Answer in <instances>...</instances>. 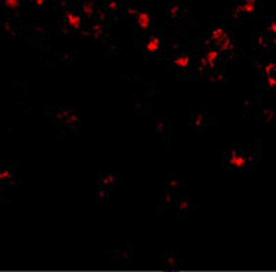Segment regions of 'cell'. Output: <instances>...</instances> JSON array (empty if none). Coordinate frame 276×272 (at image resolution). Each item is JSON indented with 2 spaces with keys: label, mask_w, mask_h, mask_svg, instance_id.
Masks as SVG:
<instances>
[{
  "label": "cell",
  "mask_w": 276,
  "mask_h": 272,
  "mask_svg": "<svg viewBox=\"0 0 276 272\" xmlns=\"http://www.w3.org/2000/svg\"><path fill=\"white\" fill-rule=\"evenodd\" d=\"M254 155L238 144H232L227 148L223 155L224 169L250 170L253 167Z\"/></svg>",
  "instance_id": "cell-1"
},
{
  "label": "cell",
  "mask_w": 276,
  "mask_h": 272,
  "mask_svg": "<svg viewBox=\"0 0 276 272\" xmlns=\"http://www.w3.org/2000/svg\"><path fill=\"white\" fill-rule=\"evenodd\" d=\"M161 264L164 270H180L183 267V257L181 251H161Z\"/></svg>",
  "instance_id": "cell-2"
},
{
  "label": "cell",
  "mask_w": 276,
  "mask_h": 272,
  "mask_svg": "<svg viewBox=\"0 0 276 272\" xmlns=\"http://www.w3.org/2000/svg\"><path fill=\"white\" fill-rule=\"evenodd\" d=\"M176 207L177 211H178V218L181 220H185L188 216H191L195 210V201L193 198L189 196V195H183L180 196L176 201Z\"/></svg>",
  "instance_id": "cell-3"
},
{
  "label": "cell",
  "mask_w": 276,
  "mask_h": 272,
  "mask_svg": "<svg viewBox=\"0 0 276 272\" xmlns=\"http://www.w3.org/2000/svg\"><path fill=\"white\" fill-rule=\"evenodd\" d=\"M161 48H163V42L159 35H154L144 45V50H145L146 58H156L161 54Z\"/></svg>",
  "instance_id": "cell-4"
},
{
  "label": "cell",
  "mask_w": 276,
  "mask_h": 272,
  "mask_svg": "<svg viewBox=\"0 0 276 272\" xmlns=\"http://www.w3.org/2000/svg\"><path fill=\"white\" fill-rule=\"evenodd\" d=\"M171 65H173V69L177 70V72H183V73L191 72V54H189V53H178V54L174 55V58H173V61H171Z\"/></svg>",
  "instance_id": "cell-5"
},
{
  "label": "cell",
  "mask_w": 276,
  "mask_h": 272,
  "mask_svg": "<svg viewBox=\"0 0 276 272\" xmlns=\"http://www.w3.org/2000/svg\"><path fill=\"white\" fill-rule=\"evenodd\" d=\"M97 182L102 184L108 189L114 191V189L117 188L119 182H120V174H115V173H98L97 174Z\"/></svg>",
  "instance_id": "cell-6"
},
{
  "label": "cell",
  "mask_w": 276,
  "mask_h": 272,
  "mask_svg": "<svg viewBox=\"0 0 276 272\" xmlns=\"http://www.w3.org/2000/svg\"><path fill=\"white\" fill-rule=\"evenodd\" d=\"M189 126H208L210 125V117L207 111L202 108H195L189 115Z\"/></svg>",
  "instance_id": "cell-7"
},
{
  "label": "cell",
  "mask_w": 276,
  "mask_h": 272,
  "mask_svg": "<svg viewBox=\"0 0 276 272\" xmlns=\"http://www.w3.org/2000/svg\"><path fill=\"white\" fill-rule=\"evenodd\" d=\"M0 180L3 184L6 185H13L17 187L18 185V174L14 169H11L8 164H3L1 170H0Z\"/></svg>",
  "instance_id": "cell-8"
},
{
  "label": "cell",
  "mask_w": 276,
  "mask_h": 272,
  "mask_svg": "<svg viewBox=\"0 0 276 272\" xmlns=\"http://www.w3.org/2000/svg\"><path fill=\"white\" fill-rule=\"evenodd\" d=\"M136 25H137L139 31H148L152 26V14H151V11L138 10L137 16H136Z\"/></svg>",
  "instance_id": "cell-9"
},
{
  "label": "cell",
  "mask_w": 276,
  "mask_h": 272,
  "mask_svg": "<svg viewBox=\"0 0 276 272\" xmlns=\"http://www.w3.org/2000/svg\"><path fill=\"white\" fill-rule=\"evenodd\" d=\"M258 119L264 125H276V108L275 107H264L258 111Z\"/></svg>",
  "instance_id": "cell-10"
},
{
  "label": "cell",
  "mask_w": 276,
  "mask_h": 272,
  "mask_svg": "<svg viewBox=\"0 0 276 272\" xmlns=\"http://www.w3.org/2000/svg\"><path fill=\"white\" fill-rule=\"evenodd\" d=\"M65 23L72 31H79L83 26L82 17H80V14H77L76 11H67L65 13Z\"/></svg>",
  "instance_id": "cell-11"
},
{
  "label": "cell",
  "mask_w": 276,
  "mask_h": 272,
  "mask_svg": "<svg viewBox=\"0 0 276 272\" xmlns=\"http://www.w3.org/2000/svg\"><path fill=\"white\" fill-rule=\"evenodd\" d=\"M158 202L161 203V206H164L166 209H171V207H174V196L173 194L170 192L169 189H166V188H163L161 189V192H159V196H158Z\"/></svg>",
  "instance_id": "cell-12"
},
{
  "label": "cell",
  "mask_w": 276,
  "mask_h": 272,
  "mask_svg": "<svg viewBox=\"0 0 276 272\" xmlns=\"http://www.w3.org/2000/svg\"><path fill=\"white\" fill-rule=\"evenodd\" d=\"M167 182H169V187L173 189V191H185L186 189V184L184 182V180L181 179L178 174L176 173H171V174H167Z\"/></svg>",
  "instance_id": "cell-13"
},
{
  "label": "cell",
  "mask_w": 276,
  "mask_h": 272,
  "mask_svg": "<svg viewBox=\"0 0 276 272\" xmlns=\"http://www.w3.org/2000/svg\"><path fill=\"white\" fill-rule=\"evenodd\" d=\"M152 127H154L155 133H156V136L163 140H164V137L167 136V132H169V129H167V123H166V119H155L154 122H152Z\"/></svg>",
  "instance_id": "cell-14"
},
{
  "label": "cell",
  "mask_w": 276,
  "mask_h": 272,
  "mask_svg": "<svg viewBox=\"0 0 276 272\" xmlns=\"http://www.w3.org/2000/svg\"><path fill=\"white\" fill-rule=\"evenodd\" d=\"M109 192H111V189H108V188L104 187L102 184H98V182H97L95 196H97V201H98V202H108V201H109Z\"/></svg>",
  "instance_id": "cell-15"
},
{
  "label": "cell",
  "mask_w": 276,
  "mask_h": 272,
  "mask_svg": "<svg viewBox=\"0 0 276 272\" xmlns=\"http://www.w3.org/2000/svg\"><path fill=\"white\" fill-rule=\"evenodd\" d=\"M262 87L268 91H276V76L271 75V76H265L262 80Z\"/></svg>",
  "instance_id": "cell-16"
},
{
  "label": "cell",
  "mask_w": 276,
  "mask_h": 272,
  "mask_svg": "<svg viewBox=\"0 0 276 272\" xmlns=\"http://www.w3.org/2000/svg\"><path fill=\"white\" fill-rule=\"evenodd\" d=\"M82 13H83V16L87 17V18H92L94 17L95 14V7H94V4H92V1H85L83 4H82Z\"/></svg>",
  "instance_id": "cell-17"
},
{
  "label": "cell",
  "mask_w": 276,
  "mask_h": 272,
  "mask_svg": "<svg viewBox=\"0 0 276 272\" xmlns=\"http://www.w3.org/2000/svg\"><path fill=\"white\" fill-rule=\"evenodd\" d=\"M267 31L272 43H276V20H272L267 23Z\"/></svg>",
  "instance_id": "cell-18"
},
{
  "label": "cell",
  "mask_w": 276,
  "mask_h": 272,
  "mask_svg": "<svg viewBox=\"0 0 276 272\" xmlns=\"http://www.w3.org/2000/svg\"><path fill=\"white\" fill-rule=\"evenodd\" d=\"M92 35L94 39H100L101 36L104 35V28H102V25L100 23H94L92 26Z\"/></svg>",
  "instance_id": "cell-19"
},
{
  "label": "cell",
  "mask_w": 276,
  "mask_h": 272,
  "mask_svg": "<svg viewBox=\"0 0 276 272\" xmlns=\"http://www.w3.org/2000/svg\"><path fill=\"white\" fill-rule=\"evenodd\" d=\"M3 4L6 6V8L11 10V11H16L20 8V4L21 1L20 0H3Z\"/></svg>",
  "instance_id": "cell-20"
},
{
  "label": "cell",
  "mask_w": 276,
  "mask_h": 272,
  "mask_svg": "<svg viewBox=\"0 0 276 272\" xmlns=\"http://www.w3.org/2000/svg\"><path fill=\"white\" fill-rule=\"evenodd\" d=\"M119 7V4H117V1L116 0H109L107 3V8L108 11H112V13H115L116 10Z\"/></svg>",
  "instance_id": "cell-21"
},
{
  "label": "cell",
  "mask_w": 276,
  "mask_h": 272,
  "mask_svg": "<svg viewBox=\"0 0 276 272\" xmlns=\"http://www.w3.org/2000/svg\"><path fill=\"white\" fill-rule=\"evenodd\" d=\"M275 76H276V72H275Z\"/></svg>",
  "instance_id": "cell-22"
}]
</instances>
